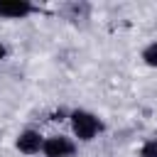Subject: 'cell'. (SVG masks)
<instances>
[{
    "mask_svg": "<svg viewBox=\"0 0 157 157\" xmlns=\"http://www.w3.org/2000/svg\"><path fill=\"white\" fill-rule=\"evenodd\" d=\"M69 120H71V130L74 135L81 140V142H91L93 137H98L103 130H105V123L91 113V110H83V108H76L69 113Z\"/></svg>",
    "mask_w": 157,
    "mask_h": 157,
    "instance_id": "cell-1",
    "label": "cell"
},
{
    "mask_svg": "<svg viewBox=\"0 0 157 157\" xmlns=\"http://www.w3.org/2000/svg\"><path fill=\"white\" fill-rule=\"evenodd\" d=\"M42 155H44V157H74V155H76V142H74L71 137H66V135L44 137Z\"/></svg>",
    "mask_w": 157,
    "mask_h": 157,
    "instance_id": "cell-2",
    "label": "cell"
},
{
    "mask_svg": "<svg viewBox=\"0 0 157 157\" xmlns=\"http://www.w3.org/2000/svg\"><path fill=\"white\" fill-rule=\"evenodd\" d=\"M34 12H42L29 0H0V17L2 20H25Z\"/></svg>",
    "mask_w": 157,
    "mask_h": 157,
    "instance_id": "cell-3",
    "label": "cell"
},
{
    "mask_svg": "<svg viewBox=\"0 0 157 157\" xmlns=\"http://www.w3.org/2000/svg\"><path fill=\"white\" fill-rule=\"evenodd\" d=\"M42 145H44V137L37 130H22L15 140V147L22 155H37V152H42Z\"/></svg>",
    "mask_w": 157,
    "mask_h": 157,
    "instance_id": "cell-4",
    "label": "cell"
},
{
    "mask_svg": "<svg viewBox=\"0 0 157 157\" xmlns=\"http://www.w3.org/2000/svg\"><path fill=\"white\" fill-rule=\"evenodd\" d=\"M61 17L71 20V22H78V20H88L91 15V5L88 2H66L61 10H59Z\"/></svg>",
    "mask_w": 157,
    "mask_h": 157,
    "instance_id": "cell-5",
    "label": "cell"
},
{
    "mask_svg": "<svg viewBox=\"0 0 157 157\" xmlns=\"http://www.w3.org/2000/svg\"><path fill=\"white\" fill-rule=\"evenodd\" d=\"M142 61L152 69H157V42H150L145 49H142Z\"/></svg>",
    "mask_w": 157,
    "mask_h": 157,
    "instance_id": "cell-6",
    "label": "cell"
},
{
    "mask_svg": "<svg viewBox=\"0 0 157 157\" xmlns=\"http://www.w3.org/2000/svg\"><path fill=\"white\" fill-rule=\"evenodd\" d=\"M140 157H157V140H147L140 147Z\"/></svg>",
    "mask_w": 157,
    "mask_h": 157,
    "instance_id": "cell-7",
    "label": "cell"
},
{
    "mask_svg": "<svg viewBox=\"0 0 157 157\" xmlns=\"http://www.w3.org/2000/svg\"><path fill=\"white\" fill-rule=\"evenodd\" d=\"M64 118H69V113H66L64 108H59V110L52 113V120H64Z\"/></svg>",
    "mask_w": 157,
    "mask_h": 157,
    "instance_id": "cell-8",
    "label": "cell"
},
{
    "mask_svg": "<svg viewBox=\"0 0 157 157\" xmlns=\"http://www.w3.org/2000/svg\"><path fill=\"white\" fill-rule=\"evenodd\" d=\"M5 56H7V49H5V47H2V44H0V61H2V59H5Z\"/></svg>",
    "mask_w": 157,
    "mask_h": 157,
    "instance_id": "cell-9",
    "label": "cell"
}]
</instances>
